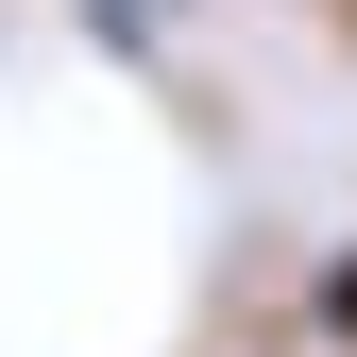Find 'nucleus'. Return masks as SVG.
I'll return each instance as SVG.
<instances>
[{"label": "nucleus", "mask_w": 357, "mask_h": 357, "mask_svg": "<svg viewBox=\"0 0 357 357\" xmlns=\"http://www.w3.org/2000/svg\"><path fill=\"white\" fill-rule=\"evenodd\" d=\"M306 324H324V357H357V238L324 255V273H306Z\"/></svg>", "instance_id": "1"}, {"label": "nucleus", "mask_w": 357, "mask_h": 357, "mask_svg": "<svg viewBox=\"0 0 357 357\" xmlns=\"http://www.w3.org/2000/svg\"><path fill=\"white\" fill-rule=\"evenodd\" d=\"M137 17H170V0H102V34H137Z\"/></svg>", "instance_id": "2"}]
</instances>
